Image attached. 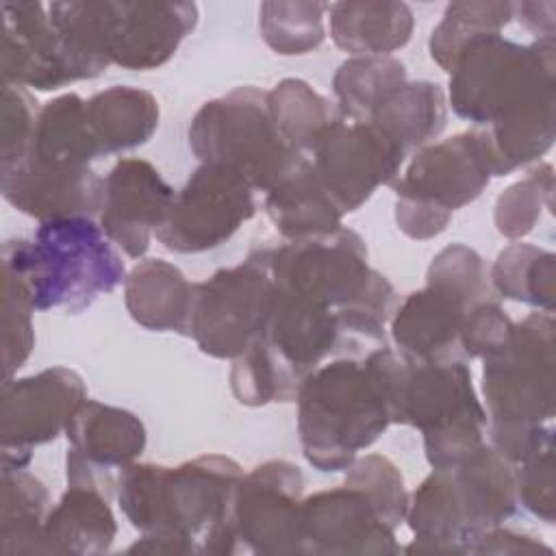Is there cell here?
Returning <instances> with one entry per match:
<instances>
[{
	"instance_id": "obj_34",
	"label": "cell",
	"mask_w": 556,
	"mask_h": 556,
	"mask_svg": "<svg viewBox=\"0 0 556 556\" xmlns=\"http://www.w3.org/2000/svg\"><path fill=\"white\" fill-rule=\"evenodd\" d=\"M493 289L515 302H523L545 313L554 311L556 300V256L549 250L513 241L491 267Z\"/></svg>"
},
{
	"instance_id": "obj_38",
	"label": "cell",
	"mask_w": 556,
	"mask_h": 556,
	"mask_svg": "<svg viewBox=\"0 0 556 556\" xmlns=\"http://www.w3.org/2000/svg\"><path fill=\"white\" fill-rule=\"evenodd\" d=\"M552 195L554 167L549 163H541L497 195L493 211L497 232L513 241L530 235L543 211L552 208Z\"/></svg>"
},
{
	"instance_id": "obj_35",
	"label": "cell",
	"mask_w": 556,
	"mask_h": 556,
	"mask_svg": "<svg viewBox=\"0 0 556 556\" xmlns=\"http://www.w3.org/2000/svg\"><path fill=\"white\" fill-rule=\"evenodd\" d=\"M493 176H506L543 156L556 137V100L541 102L484 128Z\"/></svg>"
},
{
	"instance_id": "obj_39",
	"label": "cell",
	"mask_w": 556,
	"mask_h": 556,
	"mask_svg": "<svg viewBox=\"0 0 556 556\" xmlns=\"http://www.w3.org/2000/svg\"><path fill=\"white\" fill-rule=\"evenodd\" d=\"M345 471L348 473L343 484L363 491L389 528L395 530L406 519L410 495L393 460L382 454H365L363 458H356Z\"/></svg>"
},
{
	"instance_id": "obj_14",
	"label": "cell",
	"mask_w": 556,
	"mask_h": 556,
	"mask_svg": "<svg viewBox=\"0 0 556 556\" xmlns=\"http://www.w3.org/2000/svg\"><path fill=\"white\" fill-rule=\"evenodd\" d=\"M254 213V189L245 180L200 163L174 195L172 208L154 235L169 252H206L226 243Z\"/></svg>"
},
{
	"instance_id": "obj_5",
	"label": "cell",
	"mask_w": 556,
	"mask_h": 556,
	"mask_svg": "<svg viewBox=\"0 0 556 556\" xmlns=\"http://www.w3.org/2000/svg\"><path fill=\"white\" fill-rule=\"evenodd\" d=\"M554 52V37L528 46L500 33L473 39L450 70L452 111L471 124L493 126L556 100Z\"/></svg>"
},
{
	"instance_id": "obj_11",
	"label": "cell",
	"mask_w": 556,
	"mask_h": 556,
	"mask_svg": "<svg viewBox=\"0 0 556 556\" xmlns=\"http://www.w3.org/2000/svg\"><path fill=\"white\" fill-rule=\"evenodd\" d=\"M400 424L424 434L426 460L432 469L454 467L482 447L486 410L476 395L469 365L408 361Z\"/></svg>"
},
{
	"instance_id": "obj_22",
	"label": "cell",
	"mask_w": 556,
	"mask_h": 556,
	"mask_svg": "<svg viewBox=\"0 0 556 556\" xmlns=\"http://www.w3.org/2000/svg\"><path fill=\"white\" fill-rule=\"evenodd\" d=\"M104 178L89 165L50 167L20 163L2 172V195L20 213L39 222L93 217L102 208Z\"/></svg>"
},
{
	"instance_id": "obj_13",
	"label": "cell",
	"mask_w": 556,
	"mask_h": 556,
	"mask_svg": "<svg viewBox=\"0 0 556 556\" xmlns=\"http://www.w3.org/2000/svg\"><path fill=\"white\" fill-rule=\"evenodd\" d=\"M304 473L289 460H265L239 480L230 528L237 549L263 556L304 554L302 549Z\"/></svg>"
},
{
	"instance_id": "obj_19",
	"label": "cell",
	"mask_w": 556,
	"mask_h": 556,
	"mask_svg": "<svg viewBox=\"0 0 556 556\" xmlns=\"http://www.w3.org/2000/svg\"><path fill=\"white\" fill-rule=\"evenodd\" d=\"M2 80L54 91L93 78L50 22L41 2H2Z\"/></svg>"
},
{
	"instance_id": "obj_7",
	"label": "cell",
	"mask_w": 556,
	"mask_h": 556,
	"mask_svg": "<svg viewBox=\"0 0 556 556\" xmlns=\"http://www.w3.org/2000/svg\"><path fill=\"white\" fill-rule=\"evenodd\" d=\"M189 148L200 163L222 167L263 193L306 159L280 139L267 91L250 85L198 109L189 124Z\"/></svg>"
},
{
	"instance_id": "obj_20",
	"label": "cell",
	"mask_w": 556,
	"mask_h": 556,
	"mask_svg": "<svg viewBox=\"0 0 556 556\" xmlns=\"http://www.w3.org/2000/svg\"><path fill=\"white\" fill-rule=\"evenodd\" d=\"M304 554H397L395 530L369 497L354 486H337L302 500Z\"/></svg>"
},
{
	"instance_id": "obj_23",
	"label": "cell",
	"mask_w": 556,
	"mask_h": 556,
	"mask_svg": "<svg viewBox=\"0 0 556 556\" xmlns=\"http://www.w3.org/2000/svg\"><path fill=\"white\" fill-rule=\"evenodd\" d=\"M263 208L285 241L332 235L341 228L343 217V211L337 206L308 159H302L265 191Z\"/></svg>"
},
{
	"instance_id": "obj_8",
	"label": "cell",
	"mask_w": 556,
	"mask_h": 556,
	"mask_svg": "<svg viewBox=\"0 0 556 556\" xmlns=\"http://www.w3.org/2000/svg\"><path fill=\"white\" fill-rule=\"evenodd\" d=\"M491 178L484 130H467L424 146L404 176L391 185L400 230L417 241L441 235L454 211L473 202Z\"/></svg>"
},
{
	"instance_id": "obj_25",
	"label": "cell",
	"mask_w": 556,
	"mask_h": 556,
	"mask_svg": "<svg viewBox=\"0 0 556 556\" xmlns=\"http://www.w3.org/2000/svg\"><path fill=\"white\" fill-rule=\"evenodd\" d=\"M193 302V282L185 274L163 261H139L124 280V304L130 317L159 332L189 334V317Z\"/></svg>"
},
{
	"instance_id": "obj_26",
	"label": "cell",
	"mask_w": 556,
	"mask_h": 556,
	"mask_svg": "<svg viewBox=\"0 0 556 556\" xmlns=\"http://www.w3.org/2000/svg\"><path fill=\"white\" fill-rule=\"evenodd\" d=\"M330 37L356 56H387L410 41L415 17L406 2L345 0L328 7Z\"/></svg>"
},
{
	"instance_id": "obj_12",
	"label": "cell",
	"mask_w": 556,
	"mask_h": 556,
	"mask_svg": "<svg viewBox=\"0 0 556 556\" xmlns=\"http://www.w3.org/2000/svg\"><path fill=\"white\" fill-rule=\"evenodd\" d=\"M274 306V278L263 248L235 267L193 282L189 334L213 358H237L256 341Z\"/></svg>"
},
{
	"instance_id": "obj_3",
	"label": "cell",
	"mask_w": 556,
	"mask_h": 556,
	"mask_svg": "<svg viewBox=\"0 0 556 556\" xmlns=\"http://www.w3.org/2000/svg\"><path fill=\"white\" fill-rule=\"evenodd\" d=\"M274 287L332 308L341 319L348 356L387 345L384 326L397 308L393 285L367 261L358 232L341 226L332 235L263 245Z\"/></svg>"
},
{
	"instance_id": "obj_32",
	"label": "cell",
	"mask_w": 556,
	"mask_h": 556,
	"mask_svg": "<svg viewBox=\"0 0 556 556\" xmlns=\"http://www.w3.org/2000/svg\"><path fill=\"white\" fill-rule=\"evenodd\" d=\"M267 106L280 139L298 154H311L321 135L341 122L337 102L302 78H285L267 91Z\"/></svg>"
},
{
	"instance_id": "obj_41",
	"label": "cell",
	"mask_w": 556,
	"mask_h": 556,
	"mask_svg": "<svg viewBox=\"0 0 556 556\" xmlns=\"http://www.w3.org/2000/svg\"><path fill=\"white\" fill-rule=\"evenodd\" d=\"M517 502L545 523H554L556 493H554V447L536 452L523 463L515 465Z\"/></svg>"
},
{
	"instance_id": "obj_42",
	"label": "cell",
	"mask_w": 556,
	"mask_h": 556,
	"mask_svg": "<svg viewBox=\"0 0 556 556\" xmlns=\"http://www.w3.org/2000/svg\"><path fill=\"white\" fill-rule=\"evenodd\" d=\"M513 319L508 313L491 298L476 304L465 321L460 334L463 356L469 363L471 358H484L493 350H497L513 328Z\"/></svg>"
},
{
	"instance_id": "obj_31",
	"label": "cell",
	"mask_w": 556,
	"mask_h": 556,
	"mask_svg": "<svg viewBox=\"0 0 556 556\" xmlns=\"http://www.w3.org/2000/svg\"><path fill=\"white\" fill-rule=\"evenodd\" d=\"M50 495L26 467L2 465L0 552L43 554V523L50 513Z\"/></svg>"
},
{
	"instance_id": "obj_29",
	"label": "cell",
	"mask_w": 556,
	"mask_h": 556,
	"mask_svg": "<svg viewBox=\"0 0 556 556\" xmlns=\"http://www.w3.org/2000/svg\"><path fill=\"white\" fill-rule=\"evenodd\" d=\"M447 122V100L441 85L413 80L397 87L374 113V124L406 156L437 139Z\"/></svg>"
},
{
	"instance_id": "obj_10",
	"label": "cell",
	"mask_w": 556,
	"mask_h": 556,
	"mask_svg": "<svg viewBox=\"0 0 556 556\" xmlns=\"http://www.w3.org/2000/svg\"><path fill=\"white\" fill-rule=\"evenodd\" d=\"M556 321L530 313L513 324L504 343L482 361L489 428H534L556 413Z\"/></svg>"
},
{
	"instance_id": "obj_28",
	"label": "cell",
	"mask_w": 556,
	"mask_h": 556,
	"mask_svg": "<svg viewBox=\"0 0 556 556\" xmlns=\"http://www.w3.org/2000/svg\"><path fill=\"white\" fill-rule=\"evenodd\" d=\"M98 156L100 150L87 124L85 100L76 93H63L39 109L28 154L22 163L78 167Z\"/></svg>"
},
{
	"instance_id": "obj_37",
	"label": "cell",
	"mask_w": 556,
	"mask_h": 556,
	"mask_svg": "<svg viewBox=\"0 0 556 556\" xmlns=\"http://www.w3.org/2000/svg\"><path fill=\"white\" fill-rule=\"evenodd\" d=\"M330 4L326 2H285L267 0L261 4V35L265 43L282 54H306L324 43V13Z\"/></svg>"
},
{
	"instance_id": "obj_27",
	"label": "cell",
	"mask_w": 556,
	"mask_h": 556,
	"mask_svg": "<svg viewBox=\"0 0 556 556\" xmlns=\"http://www.w3.org/2000/svg\"><path fill=\"white\" fill-rule=\"evenodd\" d=\"M87 124L100 154H115L139 148L159 128V102L139 87L115 85L85 100Z\"/></svg>"
},
{
	"instance_id": "obj_18",
	"label": "cell",
	"mask_w": 556,
	"mask_h": 556,
	"mask_svg": "<svg viewBox=\"0 0 556 556\" xmlns=\"http://www.w3.org/2000/svg\"><path fill=\"white\" fill-rule=\"evenodd\" d=\"M65 478L67 484H85L115 493L117 476L146 450L143 421L119 406L85 400L67 428Z\"/></svg>"
},
{
	"instance_id": "obj_4",
	"label": "cell",
	"mask_w": 556,
	"mask_h": 556,
	"mask_svg": "<svg viewBox=\"0 0 556 556\" xmlns=\"http://www.w3.org/2000/svg\"><path fill=\"white\" fill-rule=\"evenodd\" d=\"M515 465L491 445L432 473L408 497L406 519L415 541L404 552L469 554L478 534L517 510Z\"/></svg>"
},
{
	"instance_id": "obj_9",
	"label": "cell",
	"mask_w": 556,
	"mask_h": 556,
	"mask_svg": "<svg viewBox=\"0 0 556 556\" xmlns=\"http://www.w3.org/2000/svg\"><path fill=\"white\" fill-rule=\"evenodd\" d=\"M35 311L76 315L126 280L122 256L91 217L41 222L28 250Z\"/></svg>"
},
{
	"instance_id": "obj_36",
	"label": "cell",
	"mask_w": 556,
	"mask_h": 556,
	"mask_svg": "<svg viewBox=\"0 0 556 556\" xmlns=\"http://www.w3.org/2000/svg\"><path fill=\"white\" fill-rule=\"evenodd\" d=\"M513 20V2H450L434 26L428 48L432 61L450 74L458 52L478 37L497 35Z\"/></svg>"
},
{
	"instance_id": "obj_6",
	"label": "cell",
	"mask_w": 556,
	"mask_h": 556,
	"mask_svg": "<svg viewBox=\"0 0 556 556\" xmlns=\"http://www.w3.org/2000/svg\"><path fill=\"white\" fill-rule=\"evenodd\" d=\"M491 300L482 256L465 245L443 248L426 271V287L406 295L391 317V337L410 363L465 361L460 334L471 308Z\"/></svg>"
},
{
	"instance_id": "obj_43",
	"label": "cell",
	"mask_w": 556,
	"mask_h": 556,
	"mask_svg": "<svg viewBox=\"0 0 556 556\" xmlns=\"http://www.w3.org/2000/svg\"><path fill=\"white\" fill-rule=\"evenodd\" d=\"M528 552H552L545 543L534 536L506 530L502 526L489 528L478 534L469 547V554H528Z\"/></svg>"
},
{
	"instance_id": "obj_17",
	"label": "cell",
	"mask_w": 556,
	"mask_h": 556,
	"mask_svg": "<svg viewBox=\"0 0 556 556\" xmlns=\"http://www.w3.org/2000/svg\"><path fill=\"white\" fill-rule=\"evenodd\" d=\"M102 48L111 65L156 70L198 24L193 2L98 0Z\"/></svg>"
},
{
	"instance_id": "obj_15",
	"label": "cell",
	"mask_w": 556,
	"mask_h": 556,
	"mask_svg": "<svg viewBox=\"0 0 556 556\" xmlns=\"http://www.w3.org/2000/svg\"><path fill=\"white\" fill-rule=\"evenodd\" d=\"M85 400V382L70 367H48L35 376L4 380L0 393L2 465L26 467L37 445L65 432Z\"/></svg>"
},
{
	"instance_id": "obj_2",
	"label": "cell",
	"mask_w": 556,
	"mask_h": 556,
	"mask_svg": "<svg viewBox=\"0 0 556 556\" xmlns=\"http://www.w3.org/2000/svg\"><path fill=\"white\" fill-rule=\"evenodd\" d=\"M402 371L404 358L389 345L313 369L295 395L306 463L321 473L348 469L361 450L395 424Z\"/></svg>"
},
{
	"instance_id": "obj_44",
	"label": "cell",
	"mask_w": 556,
	"mask_h": 556,
	"mask_svg": "<svg viewBox=\"0 0 556 556\" xmlns=\"http://www.w3.org/2000/svg\"><path fill=\"white\" fill-rule=\"evenodd\" d=\"M554 2H517L513 4V17L519 20L536 39L554 37Z\"/></svg>"
},
{
	"instance_id": "obj_16",
	"label": "cell",
	"mask_w": 556,
	"mask_h": 556,
	"mask_svg": "<svg viewBox=\"0 0 556 556\" xmlns=\"http://www.w3.org/2000/svg\"><path fill=\"white\" fill-rule=\"evenodd\" d=\"M313 167L345 213L361 208L378 187L393 185L406 154L369 122H337L313 148Z\"/></svg>"
},
{
	"instance_id": "obj_33",
	"label": "cell",
	"mask_w": 556,
	"mask_h": 556,
	"mask_svg": "<svg viewBox=\"0 0 556 556\" xmlns=\"http://www.w3.org/2000/svg\"><path fill=\"white\" fill-rule=\"evenodd\" d=\"M406 83V67L395 56H352L332 76L339 113L345 122H369L378 106Z\"/></svg>"
},
{
	"instance_id": "obj_1",
	"label": "cell",
	"mask_w": 556,
	"mask_h": 556,
	"mask_svg": "<svg viewBox=\"0 0 556 556\" xmlns=\"http://www.w3.org/2000/svg\"><path fill=\"white\" fill-rule=\"evenodd\" d=\"M241 478V465L224 454L176 467L128 465L117 476L115 495L130 526L143 534L128 552L237 554L230 506Z\"/></svg>"
},
{
	"instance_id": "obj_40",
	"label": "cell",
	"mask_w": 556,
	"mask_h": 556,
	"mask_svg": "<svg viewBox=\"0 0 556 556\" xmlns=\"http://www.w3.org/2000/svg\"><path fill=\"white\" fill-rule=\"evenodd\" d=\"M37 113H39L37 100L28 93L26 87L4 83V89H2V172L17 167L26 159Z\"/></svg>"
},
{
	"instance_id": "obj_24",
	"label": "cell",
	"mask_w": 556,
	"mask_h": 556,
	"mask_svg": "<svg viewBox=\"0 0 556 556\" xmlns=\"http://www.w3.org/2000/svg\"><path fill=\"white\" fill-rule=\"evenodd\" d=\"M117 521L109 495L96 486L67 484L43 523V554L93 556L109 552Z\"/></svg>"
},
{
	"instance_id": "obj_30",
	"label": "cell",
	"mask_w": 556,
	"mask_h": 556,
	"mask_svg": "<svg viewBox=\"0 0 556 556\" xmlns=\"http://www.w3.org/2000/svg\"><path fill=\"white\" fill-rule=\"evenodd\" d=\"M28 239H9L2 245V348L4 380L26 363L35 348L33 289L28 276Z\"/></svg>"
},
{
	"instance_id": "obj_21",
	"label": "cell",
	"mask_w": 556,
	"mask_h": 556,
	"mask_svg": "<svg viewBox=\"0 0 556 556\" xmlns=\"http://www.w3.org/2000/svg\"><path fill=\"white\" fill-rule=\"evenodd\" d=\"M174 189L146 159H122L104 178L100 228L130 258H141L165 222Z\"/></svg>"
}]
</instances>
